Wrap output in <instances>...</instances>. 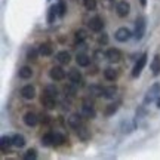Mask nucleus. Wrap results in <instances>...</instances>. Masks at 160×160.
Returning <instances> with one entry per match:
<instances>
[{
	"mask_svg": "<svg viewBox=\"0 0 160 160\" xmlns=\"http://www.w3.org/2000/svg\"><path fill=\"white\" fill-rule=\"evenodd\" d=\"M80 114L86 117V119H95V116H97V111L93 108V104L89 102L88 99L83 101V105H82V113Z\"/></svg>",
	"mask_w": 160,
	"mask_h": 160,
	"instance_id": "f257e3e1",
	"label": "nucleus"
},
{
	"mask_svg": "<svg viewBox=\"0 0 160 160\" xmlns=\"http://www.w3.org/2000/svg\"><path fill=\"white\" fill-rule=\"evenodd\" d=\"M144 34H145V19L142 17H139L135 21V33H133V36H135L137 40H141L144 37Z\"/></svg>",
	"mask_w": 160,
	"mask_h": 160,
	"instance_id": "f03ea898",
	"label": "nucleus"
},
{
	"mask_svg": "<svg viewBox=\"0 0 160 160\" xmlns=\"http://www.w3.org/2000/svg\"><path fill=\"white\" fill-rule=\"evenodd\" d=\"M159 95H160V85H159V83H154V85L148 89V92H147L144 102H145V104L153 102L154 99H157V98H159Z\"/></svg>",
	"mask_w": 160,
	"mask_h": 160,
	"instance_id": "7ed1b4c3",
	"label": "nucleus"
},
{
	"mask_svg": "<svg viewBox=\"0 0 160 160\" xmlns=\"http://www.w3.org/2000/svg\"><path fill=\"white\" fill-rule=\"evenodd\" d=\"M145 62H147V53H142L141 57L138 58L137 64H135V67L132 70V77H138V76L141 74L142 68L145 67Z\"/></svg>",
	"mask_w": 160,
	"mask_h": 160,
	"instance_id": "20e7f679",
	"label": "nucleus"
},
{
	"mask_svg": "<svg viewBox=\"0 0 160 160\" xmlns=\"http://www.w3.org/2000/svg\"><path fill=\"white\" fill-rule=\"evenodd\" d=\"M116 12H117V15L120 18H125L129 15V12H131V5L126 2V0H122L119 2L117 5H116Z\"/></svg>",
	"mask_w": 160,
	"mask_h": 160,
	"instance_id": "39448f33",
	"label": "nucleus"
},
{
	"mask_svg": "<svg viewBox=\"0 0 160 160\" xmlns=\"http://www.w3.org/2000/svg\"><path fill=\"white\" fill-rule=\"evenodd\" d=\"M40 102H42V105H43V107H46L48 110H52V108H55V107H57L55 97H51V95H48V93L42 95V98H40Z\"/></svg>",
	"mask_w": 160,
	"mask_h": 160,
	"instance_id": "423d86ee",
	"label": "nucleus"
},
{
	"mask_svg": "<svg viewBox=\"0 0 160 160\" xmlns=\"http://www.w3.org/2000/svg\"><path fill=\"white\" fill-rule=\"evenodd\" d=\"M131 36H132V33L129 31L128 28H125V27H122V28H119L117 31H116V40L117 42H128V40L131 39Z\"/></svg>",
	"mask_w": 160,
	"mask_h": 160,
	"instance_id": "0eeeda50",
	"label": "nucleus"
},
{
	"mask_svg": "<svg viewBox=\"0 0 160 160\" xmlns=\"http://www.w3.org/2000/svg\"><path fill=\"white\" fill-rule=\"evenodd\" d=\"M89 28H91L92 31H101V30L104 28L102 18H99V17L91 18V21H89Z\"/></svg>",
	"mask_w": 160,
	"mask_h": 160,
	"instance_id": "6e6552de",
	"label": "nucleus"
},
{
	"mask_svg": "<svg viewBox=\"0 0 160 160\" xmlns=\"http://www.w3.org/2000/svg\"><path fill=\"white\" fill-rule=\"evenodd\" d=\"M49 76H51L52 80H62L65 77V71H64L62 67H52L51 71H49Z\"/></svg>",
	"mask_w": 160,
	"mask_h": 160,
	"instance_id": "1a4fd4ad",
	"label": "nucleus"
},
{
	"mask_svg": "<svg viewBox=\"0 0 160 160\" xmlns=\"http://www.w3.org/2000/svg\"><path fill=\"white\" fill-rule=\"evenodd\" d=\"M21 97H22L24 99H33V98L36 97V89H34V86H31V85L24 86L22 89H21Z\"/></svg>",
	"mask_w": 160,
	"mask_h": 160,
	"instance_id": "9d476101",
	"label": "nucleus"
},
{
	"mask_svg": "<svg viewBox=\"0 0 160 160\" xmlns=\"http://www.w3.org/2000/svg\"><path fill=\"white\" fill-rule=\"evenodd\" d=\"M105 58L110 62H119L120 58H122V53H120L119 49H108L107 53H105Z\"/></svg>",
	"mask_w": 160,
	"mask_h": 160,
	"instance_id": "9b49d317",
	"label": "nucleus"
},
{
	"mask_svg": "<svg viewBox=\"0 0 160 160\" xmlns=\"http://www.w3.org/2000/svg\"><path fill=\"white\" fill-rule=\"evenodd\" d=\"M68 79H70V82H71V83H74V85H82V82H83L82 73H80L79 70H76V68H73L68 73Z\"/></svg>",
	"mask_w": 160,
	"mask_h": 160,
	"instance_id": "f8f14e48",
	"label": "nucleus"
},
{
	"mask_svg": "<svg viewBox=\"0 0 160 160\" xmlns=\"http://www.w3.org/2000/svg\"><path fill=\"white\" fill-rule=\"evenodd\" d=\"M24 123L27 126H30V128H33V126H36L39 123V117L34 113H27V114L24 116Z\"/></svg>",
	"mask_w": 160,
	"mask_h": 160,
	"instance_id": "ddd939ff",
	"label": "nucleus"
},
{
	"mask_svg": "<svg viewBox=\"0 0 160 160\" xmlns=\"http://www.w3.org/2000/svg\"><path fill=\"white\" fill-rule=\"evenodd\" d=\"M82 117H83L82 114H71L68 117V125L71 128H74V129L80 128L82 126Z\"/></svg>",
	"mask_w": 160,
	"mask_h": 160,
	"instance_id": "4468645a",
	"label": "nucleus"
},
{
	"mask_svg": "<svg viewBox=\"0 0 160 160\" xmlns=\"http://www.w3.org/2000/svg\"><path fill=\"white\" fill-rule=\"evenodd\" d=\"M57 61L59 64H68L71 61V55L67 51H61L57 53Z\"/></svg>",
	"mask_w": 160,
	"mask_h": 160,
	"instance_id": "2eb2a0df",
	"label": "nucleus"
},
{
	"mask_svg": "<svg viewBox=\"0 0 160 160\" xmlns=\"http://www.w3.org/2000/svg\"><path fill=\"white\" fill-rule=\"evenodd\" d=\"M77 135H79V138L82 141H88L91 138V132H89V129L86 126L82 125L80 128H77Z\"/></svg>",
	"mask_w": 160,
	"mask_h": 160,
	"instance_id": "dca6fc26",
	"label": "nucleus"
},
{
	"mask_svg": "<svg viewBox=\"0 0 160 160\" xmlns=\"http://www.w3.org/2000/svg\"><path fill=\"white\" fill-rule=\"evenodd\" d=\"M57 17H59V15H58V8L57 6H51L49 11H48V22L53 24L55 19H57Z\"/></svg>",
	"mask_w": 160,
	"mask_h": 160,
	"instance_id": "f3484780",
	"label": "nucleus"
},
{
	"mask_svg": "<svg viewBox=\"0 0 160 160\" xmlns=\"http://www.w3.org/2000/svg\"><path fill=\"white\" fill-rule=\"evenodd\" d=\"M89 93H91V97H101L104 95V88L99 85H92L89 86Z\"/></svg>",
	"mask_w": 160,
	"mask_h": 160,
	"instance_id": "a211bd4d",
	"label": "nucleus"
},
{
	"mask_svg": "<svg viewBox=\"0 0 160 160\" xmlns=\"http://www.w3.org/2000/svg\"><path fill=\"white\" fill-rule=\"evenodd\" d=\"M76 61H77V64H79L80 67H88L91 64V58L88 57V55H85V53H79L77 58H76Z\"/></svg>",
	"mask_w": 160,
	"mask_h": 160,
	"instance_id": "6ab92c4d",
	"label": "nucleus"
},
{
	"mask_svg": "<svg viewBox=\"0 0 160 160\" xmlns=\"http://www.w3.org/2000/svg\"><path fill=\"white\" fill-rule=\"evenodd\" d=\"M12 142H13V145H15V147H18V148H22L24 145H25V138H24L22 135L17 133V135H13V137H12Z\"/></svg>",
	"mask_w": 160,
	"mask_h": 160,
	"instance_id": "aec40b11",
	"label": "nucleus"
},
{
	"mask_svg": "<svg viewBox=\"0 0 160 160\" xmlns=\"http://www.w3.org/2000/svg\"><path fill=\"white\" fill-rule=\"evenodd\" d=\"M104 77L107 80H116L117 79V70H114L113 67H108V68L104 70Z\"/></svg>",
	"mask_w": 160,
	"mask_h": 160,
	"instance_id": "412c9836",
	"label": "nucleus"
},
{
	"mask_svg": "<svg viewBox=\"0 0 160 160\" xmlns=\"http://www.w3.org/2000/svg\"><path fill=\"white\" fill-rule=\"evenodd\" d=\"M117 93V88L116 86H108V88H104V95L102 97L108 98V99H113Z\"/></svg>",
	"mask_w": 160,
	"mask_h": 160,
	"instance_id": "4be33fe9",
	"label": "nucleus"
},
{
	"mask_svg": "<svg viewBox=\"0 0 160 160\" xmlns=\"http://www.w3.org/2000/svg\"><path fill=\"white\" fill-rule=\"evenodd\" d=\"M151 71H153L154 76L160 74V57L159 55H156L154 59H153V62H151Z\"/></svg>",
	"mask_w": 160,
	"mask_h": 160,
	"instance_id": "5701e85b",
	"label": "nucleus"
},
{
	"mask_svg": "<svg viewBox=\"0 0 160 160\" xmlns=\"http://www.w3.org/2000/svg\"><path fill=\"white\" fill-rule=\"evenodd\" d=\"M39 52L40 55H43V57H49V55H52V46L48 45V43H43V45H40L39 48Z\"/></svg>",
	"mask_w": 160,
	"mask_h": 160,
	"instance_id": "b1692460",
	"label": "nucleus"
},
{
	"mask_svg": "<svg viewBox=\"0 0 160 160\" xmlns=\"http://www.w3.org/2000/svg\"><path fill=\"white\" fill-rule=\"evenodd\" d=\"M42 145L45 147H51L53 145V133H46L42 137Z\"/></svg>",
	"mask_w": 160,
	"mask_h": 160,
	"instance_id": "393cba45",
	"label": "nucleus"
},
{
	"mask_svg": "<svg viewBox=\"0 0 160 160\" xmlns=\"http://www.w3.org/2000/svg\"><path fill=\"white\" fill-rule=\"evenodd\" d=\"M33 76V70L30 68V67H22V68H19V77L21 79H30Z\"/></svg>",
	"mask_w": 160,
	"mask_h": 160,
	"instance_id": "a878e982",
	"label": "nucleus"
},
{
	"mask_svg": "<svg viewBox=\"0 0 160 160\" xmlns=\"http://www.w3.org/2000/svg\"><path fill=\"white\" fill-rule=\"evenodd\" d=\"M0 144H2V151H3V153H6V151H8L9 145H13V142H12V138H9V137H2Z\"/></svg>",
	"mask_w": 160,
	"mask_h": 160,
	"instance_id": "bb28decb",
	"label": "nucleus"
},
{
	"mask_svg": "<svg viewBox=\"0 0 160 160\" xmlns=\"http://www.w3.org/2000/svg\"><path fill=\"white\" fill-rule=\"evenodd\" d=\"M57 8H58V15L62 18L65 13H67V5H65V0H59L58 2V5H57Z\"/></svg>",
	"mask_w": 160,
	"mask_h": 160,
	"instance_id": "cd10ccee",
	"label": "nucleus"
},
{
	"mask_svg": "<svg viewBox=\"0 0 160 160\" xmlns=\"http://www.w3.org/2000/svg\"><path fill=\"white\" fill-rule=\"evenodd\" d=\"M76 86L77 85H74V83L64 86V92H65V95H68V97H74L76 95Z\"/></svg>",
	"mask_w": 160,
	"mask_h": 160,
	"instance_id": "c85d7f7f",
	"label": "nucleus"
},
{
	"mask_svg": "<svg viewBox=\"0 0 160 160\" xmlns=\"http://www.w3.org/2000/svg\"><path fill=\"white\" fill-rule=\"evenodd\" d=\"M45 93H48V95H51V97H55V98H57V95H58L57 86H55V85H48L45 88Z\"/></svg>",
	"mask_w": 160,
	"mask_h": 160,
	"instance_id": "c756f323",
	"label": "nucleus"
},
{
	"mask_svg": "<svg viewBox=\"0 0 160 160\" xmlns=\"http://www.w3.org/2000/svg\"><path fill=\"white\" fill-rule=\"evenodd\" d=\"M39 53H40L39 49H36L34 46H31V48H28V51H27V59H36Z\"/></svg>",
	"mask_w": 160,
	"mask_h": 160,
	"instance_id": "7c9ffc66",
	"label": "nucleus"
},
{
	"mask_svg": "<svg viewBox=\"0 0 160 160\" xmlns=\"http://www.w3.org/2000/svg\"><path fill=\"white\" fill-rule=\"evenodd\" d=\"M65 142V137L62 133H53V145H62Z\"/></svg>",
	"mask_w": 160,
	"mask_h": 160,
	"instance_id": "2f4dec72",
	"label": "nucleus"
},
{
	"mask_svg": "<svg viewBox=\"0 0 160 160\" xmlns=\"http://www.w3.org/2000/svg\"><path fill=\"white\" fill-rule=\"evenodd\" d=\"M83 5L88 11H93L97 8V0H83Z\"/></svg>",
	"mask_w": 160,
	"mask_h": 160,
	"instance_id": "473e14b6",
	"label": "nucleus"
},
{
	"mask_svg": "<svg viewBox=\"0 0 160 160\" xmlns=\"http://www.w3.org/2000/svg\"><path fill=\"white\" fill-rule=\"evenodd\" d=\"M117 108H119L117 104H110L108 107L105 108V116H113L116 111H117Z\"/></svg>",
	"mask_w": 160,
	"mask_h": 160,
	"instance_id": "72a5a7b5",
	"label": "nucleus"
},
{
	"mask_svg": "<svg viewBox=\"0 0 160 160\" xmlns=\"http://www.w3.org/2000/svg\"><path fill=\"white\" fill-rule=\"evenodd\" d=\"M85 39H86V31L85 30H77V31H76V42L82 43Z\"/></svg>",
	"mask_w": 160,
	"mask_h": 160,
	"instance_id": "f704fd0d",
	"label": "nucleus"
},
{
	"mask_svg": "<svg viewBox=\"0 0 160 160\" xmlns=\"http://www.w3.org/2000/svg\"><path fill=\"white\" fill-rule=\"evenodd\" d=\"M24 157H25V159H36V157H37V151H36L34 148H30L28 151L24 154Z\"/></svg>",
	"mask_w": 160,
	"mask_h": 160,
	"instance_id": "c9c22d12",
	"label": "nucleus"
},
{
	"mask_svg": "<svg viewBox=\"0 0 160 160\" xmlns=\"http://www.w3.org/2000/svg\"><path fill=\"white\" fill-rule=\"evenodd\" d=\"M98 43H99V45H107V43H108V36L105 34V33H102V34L98 37Z\"/></svg>",
	"mask_w": 160,
	"mask_h": 160,
	"instance_id": "e433bc0d",
	"label": "nucleus"
},
{
	"mask_svg": "<svg viewBox=\"0 0 160 160\" xmlns=\"http://www.w3.org/2000/svg\"><path fill=\"white\" fill-rule=\"evenodd\" d=\"M40 122H42V123H49V122H51V117L48 114H42L40 116Z\"/></svg>",
	"mask_w": 160,
	"mask_h": 160,
	"instance_id": "4c0bfd02",
	"label": "nucleus"
},
{
	"mask_svg": "<svg viewBox=\"0 0 160 160\" xmlns=\"http://www.w3.org/2000/svg\"><path fill=\"white\" fill-rule=\"evenodd\" d=\"M156 104H157V108H160V97L156 99Z\"/></svg>",
	"mask_w": 160,
	"mask_h": 160,
	"instance_id": "58836bf2",
	"label": "nucleus"
},
{
	"mask_svg": "<svg viewBox=\"0 0 160 160\" xmlns=\"http://www.w3.org/2000/svg\"><path fill=\"white\" fill-rule=\"evenodd\" d=\"M141 5L145 6V5H147V0H141Z\"/></svg>",
	"mask_w": 160,
	"mask_h": 160,
	"instance_id": "ea45409f",
	"label": "nucleus"
}]
</instances>
